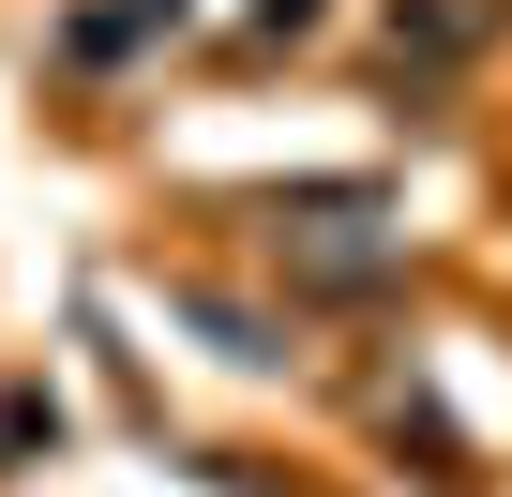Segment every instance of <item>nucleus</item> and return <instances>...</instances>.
I'll return each mask as SVG.
<instances>
[{"label":"nucleus","mask_w":512,"mask_h":497,"mask_svg":"<svg viewBox=\"0 0 512 497\" xmlns=\"http://www.w3.org/2000/svg\"><path fill=\"white\" fill-rule=\"evenodd\" d=\"M497 31V0H392V61H467Z\"/></svg>","instance_id":"obj_2"},{"label":"nucleus","mask_w":512,"mask_h":497,"mask_svg":"<svg viewBox=\"0 0 512 497\" xmlns=\"http://www.w3.org/2000/svg\"><path fill=\"white\" fill-rule=\"evenodd\" d=\"M136 31H181V0H91V16H76V61H121Z\"/></svg>","instance_id":"obj_3"},{"label":"nucleus","mask_w":512,"mask_h":497,"mask_svg":"<svg viewBox=\"0 0 512 497\" xmlns=\"http://www.w3.org/2000/svg\"><path fill=\"white\" fill-rule=\"evenodd\" d=\"M272 257H287L302 287H392L407 226H392L377 196H272Z\"/></svg>","instance_id":"obj_1"}]
</instances>
